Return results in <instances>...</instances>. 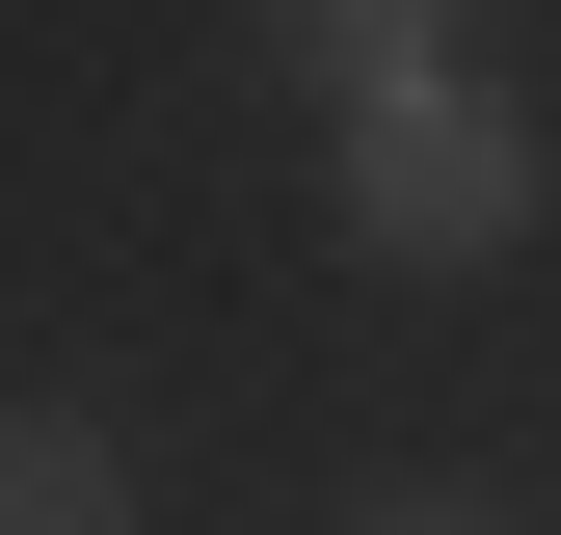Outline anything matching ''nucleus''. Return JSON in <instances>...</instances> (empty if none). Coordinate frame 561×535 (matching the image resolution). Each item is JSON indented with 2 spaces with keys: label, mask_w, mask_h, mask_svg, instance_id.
<instances>
[{
  "label": "nucleus",
  "mask_w": 561,
  "mask_h": 535,
  "mask_svg": "<svg viewBox=\"0 0 561 535\" xmlns=\"http://www.w3.org/2000/svg\"><path fill=\"white\" fill-rule=\"evenodd\" d=\"M347 241H375V268H508L535 241V107L455 81V54L347 81Z\"/></svg>",
  "instance_id": "obj_1"
},
{
  "label": "nucleus",
  "mask_w": 561,
  "mask_h": 535,
  "mask_svg": "<svg viewBox=\"0 0 561 535\" xmlns=\"http://www.w3.org/2000/svg\"><path fill=\"white\" fill-rule=\"evenodd\" d=\"M0 535H134V455H107V401H0Z\"/></svg>",
  "instance_id": "obj_2"
},
{
  "label": "nucleus",
  "mask_w": 561,
  "mask_h": 535,
  "mask_svg": "<svg viewBox=\"0 0 561 535\" xmlns=\"http://www.w3.org/2000/svg\"><path fill=\"white\" fill-rule=\"evenodd\" d=\"M267 54H321V81H401V54H455V0H267Z\"/></svg>",
  "instance_id": "obj_3"
},
{
  "label": "nucleus",
  "mask_w": 561,
  "mask_h": 535,
  "mask_svg": "<svg viewBox=\"0 0 561 535\" xmlns=\"http://www.w3.org/2000/svg\"><path fill=\"white\" fill-rule=\"evenodd\" d=\"M347 535H508V509H455V482H401V509H347Z\"/></svg>",
  "instance_id": "obj_4"
}]
</instances>
